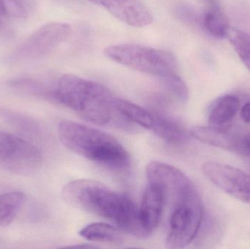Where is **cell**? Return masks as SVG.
<instances>
[{
    "label": "cell",
    "mask_w": 250,
    "mask_h": 249,
    "mask_svg": "<svg viewBox=\"0 0 250 249\" xmlns=\"http://www.w3.org/2000/svg\"><path fill=\"white\" fill-rule=\"evenodd\" d=\"M26 201V194L22 192H10L0 195V227L9 226Z\"/></svg>",
    "instance_id": "obj_16"
},
{
    "label": "cell",
    "mask_w": 250,
    "mask_h": 249,
    "mask_svg": "<svg viewBox=\"0 0 250 249\" xmlns=\"http://www.w3.org/2000/svg\"><path fill=\"white\" fill-rule=\"evenodd\" d=\"M204 175L220 190L250 205V175L230 165L208 161L202 165Z\"/></svg>",
    "instance_id": "obj_8"
},
{
    "label": "cell",
    "mask_w": 250,
    "mask_h": 249,
    "mask_svg": "<svg viewBox=\"0 0 250 249\" xmlns=\"http://www.w3.org/2000/svg\"><path fill=\"white\" fill-rule=\"evenodd\" d=\"M165 87L180 102H188L189 99V90L183 80L177 73L170 75L160 79Z\"/></svg>",
    "instance_id": "obj_20"
},
{
    "label": "cell",
    "mask_w": 250,
    "mask_h": 249,
    "mask_svg": "<svg viewBox=\"0 0 250 249\" xmlns=\"http://www.w3.org/2000/svg\"><path fill=\"white\" fill-rule=\"evenodd\" d=\"M104 7L119 20L134 27L151 24L153 16L149 9L141 0H88Z\"/></svg>",
    "instance_id": "obj_9"
},
{
    "label": "cell",
    "mask_w": 250,
    "mask_h": 249,
    "mask_svg": "<svg viewBox=\"0 0 250 249\" xmlns=\"http://www.w3.org/2000/svg\"><path fill=\"white\" fill-rule=\"evenodd\" d=\"M236 54L250 72V35L236 29H231L229 35Z\"/></svg>",
    "instance_id": "obj_18"
},
{
    "label": "cell",
    "mask_w": 250,
    "mask_h": 249,
    "mask_svg": "<svg viewBox=\"0 0 250 249\" xmlns=\"http://www.w3.org/2000/svg\"><path fill=\"white\" fill-rule=\"evenodd\" d=\"M32 0H0V10L2 15L16 19H24L32 11Z\"/></svg>",
    "instance_id": "obj_19"
},
{
    "label": "cell",
    "mask_w": 250,
    "mask_h": 249,
    "mask_svg": "<svg viewBox=\"0 0 250 249\" xmlns=\"http://www.w3.org/2000/svg\"><path fill=\"white\" fill-rule=\"evenodd\" d=\"M154 124L152 128L154 133L167 143L176 146L187 144L191 136L183 125L172 117L161 113H152Z\"/></svg>",
    "instance_id": "obj_11"
},
{
    "label": "cell",
    "mask_w": 250,
    "mask_h": 249,
    "mask_svg": "<svg viewBox=\"0 0 250 249\" xmlns=\"http://www.w3.org/2000/svg\"><path fill=\"white\" fill-rule=\"evenodd\" d=\"M116 97L101 83L71 74L62 76L51 92V98L98 125L113 121Z\"/></svg>",
    "instance_id": "obj_2"
},
{
    "label": "cell",
    "mask_w": 250,
    "mask_h": 249,
    "mask_svg": "<svg viewBox=\"0 0 250 249\" xmlns=\"http://www.w3.org/2000/svg\"><path fill=\"white\" fill-rule=\"evenodd\" d=\"M71 34L70 25L51 22L37 29L19 44L7 57L12 63L35 61L47 57Z\"/></svg>",
    "instance_id": "obj_5"
},
{
    "label": "cell",
    "mask_w": 250,
    "mask_h": 249,
    "mask_svg": "<svg viewBox=\"0 0 250 249\" xmlns=\"http://www.w3.org/2000/svg\"><path fill=\"white\" fill-rule=\"evenodd\" d=\"M104 54L107 58L132 70L160 79L177 73L176 57L165 50L124 43L107 47Z\"/></svg>",
    "instance_id": "obj_4"
},
{
    "label": "cell",
    "mask_w": 250,
    "mask_h": 249,
    "mask_svg": "<svg viewBox=\"0 0 250 249\" xmlns=\"http://www.w3.org/2000/svg\"><path fill=\"white\" fill-rule=\"evenodd\" d=\"M204 216L201 197L172 208L166 247L172 249L188 247L198 235Z\"/></svg>",
    "instance_id": "obj_6"
},
{
    "label": "cell",
    "mask_w": 250,
    "mask_h": 249,
    "mask_svg": "<svg viewBox=\"0 0 250 249\" xmlns=\"http://www.w3.org/2000/svg\"><path fill=\"white\" fill-rule=\"evenodd\" d=\"M235 153L250 157V133L244 136H240Z\"/></svg>",
    "instance_id": "obj_21"
},
{
    "label": "cell",
    "mask_w": 250,
    "mask_h": 249,
    "mask_svg": "<svg viewBox=\"0 0 250 249\" xmlns=\"http://www.w3.org/2000/svg\"><path fill=\"white\" fill-rule=\"evenodd\" d=\"M201 21L204 29L217 39L227 38L231 30L229 19L218 7H212L207 10Z\"/></svg>",
    "instance_id": "obj_17"
},
{
    "label": "cell",
    "mask_w": 250,
    "mask_h": 249,
    "mask_svg": "<svg viewBox=\"0 0 250 249\" xmlns=\"http://www.w3.org/2000/svg\"><path fill=\"white\" fill-rule=\"evenodd\" d=\"M64 200L73 207L104 218L134 236H149L140 219L139 209L127 196L95 180L71 181L62 190Z\"/></svg>",
    "instance_id": "obj_1"
},
{
    "label": "cell",
    "mask_w": 250,
    "mask_h": 249,
    "mask_svg": "<svg viewBox=\"0 0 250 249\" xmlns=\"http://www.w3.org/2000/svg\"><path fill=\"white\" fill-rule=\"evenodd\" d=\"M191 136L200 142L235 152L240 136L232 133L230 130H222L208 125V127L197 126L189 130Z\"/></svg>",
    "instance_id": "obj_12"
},
{
    "label": "cell",
    "mask_w": 250,
    "mask_h": 249,
    "mask_svg": "<svg viewBox=\"0 0 250 249\" xmlns=\"http://www.w3.org/2000/svg\"><path fill=\"white\" fill-rule=\"evenodd\" d=\"M165 206L163 190L155 184H148L143 195L139 215L144 229L149 235L158 227Z\"/></svg>",
    "instance_id": "obj_10"
},
{
    "label": "cell",
    "mask_w": 250,
    "mask_h": 249,
    "mask_svg": "<svg viewBox=\"0 0 250 249\" xmlns=\"http://www.w3.org/2000/svg\"><path fill=\"white\" fill-rule=\"evenodd\" d=\"M58 134L67 149L95 163L116 170L130 164V156L121 143L98 129L64 120L59 124Z\"/></svg>",
    "instance_id": "obj_3"
},
{
    "label": "cell",
    "mask_w": 250,
    "mask_h": 249,
    "mask_svg": "<svg viewBox=\"0 0 250 249\" xmlns=\"http://www.w3.org/2000/svg\"><path fill=\"white\" fill-rule=\"evenodd\" d=\"M79 235L85 239L93 242L120 244L123 236L119 228L104 222L90 224L82 228Z\"/></svg>",
    "instance_id": "obj_15"
},
{
    "label": "cell",
    "mask_w": 250,
    "mask_h": 249,
    "mask_svg": "<svg viewBox=\"0 0 250 249\" xmlns=\"http://www.w3.org/2000/svg\"><path fill=\"white\" fill-rule=\"evenodd\" d=\"M240 100L234 95L222 96L210 111L208 124L216 128L230 130L240 109Z\"/></svg>",
    "instance_id": "obj_13"
},
{
    "label": "cell",
    "mask_w": 250,
    "mask_h": 249,
    "mask_svg": "<svg viewBox=\"0 0 250 249\" xmlns=\"http://www.w3.org/2000/svg\"><path fill=\"white\" fill-rule=\"evenodd\" d=\"M38 148L6 132L0 131V167L19 175L35 173L41 166Z\"/></svg>",
    "instance_id": "obj_7"
},
{
    "label": "cell",
    "mask_w": 250,
    "mask_h": 249,
    "mask_svg": "<svg viewBox=\"0 0 250 249\" xmlns=\"http://www.w3.org/2000/svg\"><path fill=\"white\" fill-rule=\"evenodd\" d=\"M1 15H2V13H1V10H0V26L1 25Z\"/></svg>",
    "instance_id": "obj_23"
},
{
    "label": "cell",
    "mask_w": 250,
    "mask_h": 249,
    "mask_svg": "<svg viewBox=\"0 0 250 249\" xmlns=\"http://www.w3.org/2000/svg\"><path fill=\"white\" fill-rule=\"evenodd\" d=\"M114 108L125 119L146 129L152 128L154 116L152 113L126 99L116 97Z\"/></svg>",
    "instance_id": "obj_14"
},
{
    "label": "cell",
    "mask_w": 250,
    "mask_h": 249,
    "mask_svg": "<svg viewBox=\"0 0 250 249\" xmlns=\"http://www.w3.org/2000/svg\"><path fill=\"white\" fill-rule=\"evenodd\" d=\"M241 116L245 122L250 123V102L242 107L241 110Z\"/></svg>",
    "instance_id": "obj_22"
}]
</instances>
